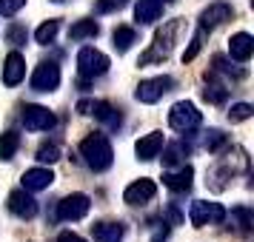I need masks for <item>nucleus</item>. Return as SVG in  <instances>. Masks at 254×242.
<instances>
[{
    "label": "nucleus",
    "instance_id": "f257e3e1",
    "mask_svg": "<svg viewBox=\"0 0 254 242\" xmlns=\"http://www.w3.org/2000/svg\"><path fill=\"white\" fill-rule=\"evenodd\" d=\"M80 157L86 160V165L92 171H106L115 162V151H112V143L103 134H89L80 143Z\"/></svg>",
    "mask_w": 254,
    "mask_h": 242
},
{
    "label": "nucleus",
    "instance_id": "f03ea898",
    "mask_svg": "<svg viewBox=\"0 0 254 242\" xmlns=\"http://www.w3.org/2000/svg\"><path fill=\"white\" fill-rule=\"evenodd\" d=\"M200 111L194 108V103H186V100H180V103L172 105V111H169V126L174 128V131H183V134H189V131H194L197 126H200Z\"/></svg>",
    "mask_w": 254,
    "mask_h": 242
},
{
    "label": "nucleus",
    "instance_id": "7ed1b4c3",
    "mask_svg": "<svg viewBox=\"0 0 254 242\" xmlns=\"http://www.w3.org/2000/svg\"><path fill=\"white\" fill-rule=\"evenodd\" d=\"M189 219L194 228H203V225H217L226 219V208L220 202H206V199H197L191 202V211H189Z\"/></svg>",
    "mask_w": 254,
    "mask_h": 242
},
{
    "label": "nucleus",
    "instance_id": "20e7f679",
    "mask_svg": "<svg viewBox=\"0 0 254 242\" xmlns=\"http://www.w3.org/2000/svg\"><path fill=\"white\" fill-rule=\"evenodd\" d=\"M109 57H106L103 51H97V48H80L77 51V71H80L83 77H100L109 71Z\"/></svg>",
    "mask_w": 254,
    "mask_h": 242
},
{
    "label": "nucleus",
    "instance_id": "39448f33",
    "mask_svg": "<svg viewBox=\"0 0 254 242\" xmlns=\"http://www.w3.org/2000/svg\"><path fill=\"white\" fill-rule=\"evenodd\" d=\"M172 89H174L172 77H151V80H143L137 89H134V97H137L140 103L151 105V103H157L163 94H169Z\"/></svg>",
    "mask_w": 254,
    "mask_h": 242
},
{
    "label": "nucleus",
    "instance_id": "423d86ee",
    "mask_svg": "<svg viewBox=\"0 0 254 242\" xmlns=\"http://www.w3.org/2000/svg\"><path fill=\"white\" fill-rule=\"evenodd\" d=\"M89 208H92V199L86 194H69L58 202V217L66 222H77L89 214Z\"/></svg>",
    "mask_w": 254,
    "mask_h": 242
},
{
    "label": "nucleus",
    "instance_id": "0eeeda50",
    "mask_svg": "<svg viewBox=\"0 0 254 242\" xmlns=\"http://www.w3.org/2000/svg\"><path fill=\"white\" fill-rule=\"evenodd\" d=\"M180 32V20H172V23H166L154 35V48H151L149 54L143 57V63H151V60H157V57H166L169 51H172V46H174V35Z\"/></svg>",
    "mask_w": 254,
    "mask_h": 242
},
{
    "label": "nucleus",
    "instance_id": "6e6552de",
    "mask_svg": "<svg viewBox=\"0 0 254 242\" xmlns=\"http://www.w3.org/2000/svg\"><path fill=\"white\" fill-rule=\"evenodd\" d=\"M58 86H60V66L58 63H40L35 74H32V89L46 94V92H55Z\"/></svg>",
    "mask_w": 254,
    "mask_h": 242
},
{
    "label": "nucleus",
    "instance_id": "1a4fd4ad",
    "mask_svg": "<svg viewBox=\"0 0 254 242\" xmlns=\"http://www.w3.org/2000/svg\"><path fill=\"white\" fill-rule=\"evenodd\" d=\"M77 111H80V114H94V120H100V123H103V126H109V128L120 126V111H117L112 103H106V100L80 103V105H77Z\"/></svg>",
    "mask_w": 254,
    "mask_h": 242
},
{
    "label": "nucleus",
    "instance_id": "9d476101",
    "mask_svg": "<svg viewBox=\"0 0 254 242\" xmlns=\"http://www.w3.org/2000/svg\"><path fill=\"white\" fill-rule=\"evenodd\" d=\"M55 123H58L55 114H52L49 108H43V105H26V108H23V126H26V131H49Z\"/></svg>",
    "mask_w": 254,
    "mask_h": 242
},
{
    "label": "nucleus",
    "instance_id": "9b49d317",
    "mask_svg": "<svg viewBox=\"0 0 254 242\" xmlns=\"http://www.w3.org/2000/svg\"><path fill=\"white\" fill-rule=\"evenodd\" d=\"M9 211H12L14 217H20V219H32V217L37 214L35 196L29 194L26 188H17V191H12V194H9Z\"/></svg>",
    "mask_w": 254,
    "mask_h": 242
},
{
    "label": "nucleus",
    "instance_id": "f8f14e48",
    "mask_svg": "<svg viewBox=\"0 0 254 242\" xmlns=\"http://www.w3.org/2000/svg\"><path fill=\"white\" fill-rule=\"evenodd\" d=\"M154 194H157V185L143 177V180L131 183L126 191H123V199H126L128 205H146V202H151V199H154Z\"/></svg>",
    "mask_w": 254,
    "mask_h": 242
},
{
    "label": "nucleus",
    "instance_id": "ddd939ff",
    "mask_svg": "<svg viewBox=\"0 0 254 242\" xmlns=\"http://www.w3.org/2000/svg\"><path fill=\"white\" fill-rule=\"evenodd\" d=\"M231 17H234V9H231L229 3H211L200 14V29H214V26L231 20Z\"/></svg>",
    "mask_w": 254,
    "mask_h": 242
},
{
    "label": "nucleus",
    "instance_id": "4468645a",
    "mask_svg": "<svg viewBox=\"0 0 254 242\" xmlns=\"http://www.w3.org/2000/svg\"><path fill=\"white\" fill-rule=\"evenodd\" d=\"M160 151H163V134L160 131H151L146 137H140L137 145H134V154H137V160H143V162L154 160Z\"/></svg>",
    "mask_w": 254,
    "mask_h": 242
},
{
    "label": "nucleus",
    "instance_id": "2eb2a0df",
    "mask_svg": "<svg viewBox=\"0 0 254 242\" xmlns=\"http://www.w3.org/2000/svg\"><path fill=\"white\" fill-rule=\"evenodd\" d=\"M229 54L231 60H237V63H249L254 54V40L252 35H246V32H240V35H234L229 40Z\"/></svg>",
    "mask_w": 254,
    "mask_h": 242
},
{
    "label": "nucleus",
    "instance_id": "dca6fc26",
    "mask_svg": "<svg viewBox=\"0 0 254 242\" xmlns=\"http://www.w3.org/2000/svg\"><path fill=\"white\" fill-rule=\"evenodd\" d=\"M23 77H26V60L17 51H12L6 57V63H3V83L6 86H17V83H23Z\"/></svg>",
    "mask_w": 254,
    "mask_h": 242
},
{
    "label": "nucleus",
    "instance_id": "f3484780",
    "mask_svg": "<svg viewBox=\"0 0 254 242\" xmlns=\"http://www.w3.org/2000/svg\"><path fill=\"white\" fill-rule=\"evenodd\" d=\"M191 177H194L191 165H180L177 171H166L163 174V185L172 188V191H189V188H191Z\"/></svg>",
    "mask_w": 254,
    "mask_h": 242
},
{
    "label": "nucleus",
    "instance_id": "a211bd4d",
    "mask_svg": "<svg viewBox=\"0 0 254 242\" xmlns=\"http://www.w3.org/2000/svg\"><path fill=\"white\" fill-rule=\"evenodd\" d=\"M20 183H23L26 191H43V188H49V185L55 183V174L49 171V168H29Z\"/></svg>",
    "mask_w": 254,
    "mask_h": 242
},
{
    "label": "nucleus",
    "instance_id": "6ab92c4d",
    "mask_svg": "<svg viewBox=\"0 0 254 242\" xmlns=\"http://www.w3.org/2000/svg\"><path fill=\"white\" fill-rule=\"evenodd\" d=\"M92 234L97 242H120L126 228L120 222H97V225H92Z\"/></svg>",
    "mask_w": 254,
    "mask_h": 242
},
{
    "label": "nucleus",
    "instance_id": "aec40b11",
    "mask_svg": "<svg viewBox=\"0 0 254 242\" xmlns=\"http://www.w3.org/2000/svg\"><path fill=\"white\" fill-rule=\"evenodd\" d=\"M160 14H163V0H137V6H134L137 23H154Z\"/></svg>",
    "mask_w": 254,
    "mask_h": 242
},
{
    "label": "nucleus",
    "instance_id": "412c9836",
    "mask_svg": "<svg viewBox=\"0 0 254 242\" xmlns=\"http://www.w3.org/2000/svg\"><path fill=\"white\" fill-rule=\"evenodd\" d=\"M97 35H100V26L94 23V20H77L69 29V40H92Z\"/></svg>",
    "mask_w": 254,
    "mask_h": 242
},
{
    "label": "nucleus",
    "instance_id": "4be33fe9",
    "mask_svg": "<svg viewBox=\"0 0 254 242\" xmlns=\"http://www.w3.org/2000/svg\"><path fill=\"white\" fill-rule=\"evenodd\" d=\"M112 40H115L117 54H123V51L131 48V43H137V35H134V29H128V26H117L115 35H112Z\"/></svg>",
    "mask_w": 254,
    "mask_h": 242
},
{
    "label": "nucleus",
    "instance_id": "5701e85b",
    "mask_svg": "<svg viewBox=\"0 0 254 242\" xmlns=\"http://www.w3.org/2000/svg\"><path fill=\"white\" fill-rule=\"evenodd\" d=\"M17 148H20V137L14 131H3V137H0V160H12L17 154Z\"/></svg>",
    "mask_w": 254,
    "mask_h": 242
},
{
    "label": "nucleus",
    "instance_id": "b1692460",
    "mask_svg": "<svg viewBox=\"0 0 254 242\" xmlns=\"http://www.w3.org/2000/svg\"><path fill=\"white\" fill-rule=\"evenodd\" d=\"M60 32V20H46V23H40L37 26V32H35V40L40 43V46H49L55 37H58Z\"/></svg>",
    "mask_w": 254,
    "mask_h": 242
},
{
    "label": "nucleus",
    "instance_id": "393cba45",
    "mask_svg": "<svg viewBox=\"0 0 254 242\" xmlns=\"http://www.w3.org/2000/svg\"><path fill=\"white\" fill-rule=\"evenodd\" d=\"M37 160L43 162V165L58 162L60 160V145H58V143H43V145L37 148Z\"/></svg>",
    "mask_w": 254,
    "mask_h": 242
},
{
    "label": "nucleus",
    "instance_id": "a878e982",
    "mask_svg": "<svg viewBox=\"0 0 254 242\" xmlns=\"http://www.w3.org/2000/svg\"><path fill=\"white\" fill-rule=\"evenodd\" d=\"M226 143H229V137H226L223 131H217V128L206 131V137H203V145H206L208 151H220V148H226Z\"/></svg>",
    "mask_w": 254,
    "mask_h": 242
},
{
    "label": "nucleus",
    "instance_id": "bb28decb",
    "mask_svg": "<svg viewBox=\"0 0 254 242\" xmlns=\"http://www.w3.org/2000/svg\"><path fill=\"white\" fill-rule=\"evenodd\" d=\"M252 114H254V108L249 103H237V105H231L229 120H231V123H243V120H249Z\"/></svg>",
    "mask_w": 254,
    "mask_h": 242
},
{
    "label": "nucleus",
    "instance_id": "cd10ccee",
    "mask_svg": "<svg viewBox=\"0 0 254 242\" xmlns=\"http://www.w3.org/2000/svg\"><path fill=\"white\" fill-rule=\"evenodd\" d=\"M23 6H26V0H0V14L12 17V14H17Z\"/></svg>",
    "mask_w": 254,
    "mask_h": 242
},
{
    "label": "nucleus",
    "instance_id": "c85d7f7f",
    "mask_svg": "<svg viewBox=\"0 0 254 242\" xmlns=\"http://www.w3.org/2000/svg\"><path fill=\"white\" fill-rule=\"evenodd\" d=\"M203 97H206L208 103H223V100H226V92H223L220 86H206V89H203Z\"/></svg>",
    "mask_w": 254,
    "mask_h": 242
},
{
    "label": "nucleus",
    "instance_id": "c756f323",
    "mask_svg": "<svg viewBox=\"0 0 254 242\" xmlns=\"http://www.w3.org/2000/svg\"><path fill=\"white\" fill-rule=\"evenodd\" d=\"M180 154H183V145H172V148H169L166 154H163V162H166V165H174V162H180V160H183Z\"/></svg>",
    "mask_w": 254,
    "mask_h": 242
},
{
    "label": "nucleus",
    "instance_id": "7c9ffc66",
    "mask_svg": "<svg viewBox=\"0 0 254 242\" xmlns=\"http://www.w3.org/2000/svg\"><path fill=\"white\" fill-rule=\"evenodd\" d=\"M6 37H9L12 43H26V29L23 26H12V29L6 32Z\"/></svg>",
    "mask_w": 254,
    "mask_h": 242
},
{
    "label": "nucleus",
    "instance_id": "2f4dec72",
    "mask_svg": "<svg viewBox=\"0 0 254 242\" xmlns=\"http://www.w3.org/2000/svg\"><path fill=\"white\" fill-rule=\"evenodd\" d=\"M120 3H123V0H97V9H100V12H112Z\"/></svg>",
    "mask_w": 254,
    "mask_h": 242
},
{
    "label": "nucleus",
    "instance_id": "473e14b6",
    "mask_svg": "<svg viewBox=\"0 0 254 242\" xmlns=\"http://www.w3.org/2000/svg\"><path fill=\"white\" fill-rule=\"evenodd\" d=\"M58 242H86L83 237H77V234H71V231H63L58 237Z\"/></svg>",
    "mask_w": 254,
    "mask_h": 242
},
{
    "label": "nucleus",
    "instance_id": "72a5a7b5",
    "mask_svg": "<svg viewBox=\"0 0 254 242\" xmlns=\"http://www.w3.org/2000/svg\"><path fill=\"white\" fill-rule=\"evenodd\" d=\"M52 3H66V0H52Z\"/></svg>",
    "mask_w": 254,
    "mask_h": 242
},
{
    "label": "nucleus",
    "instance_id": "f704fd0d",
    "mask_svg": "<svg viewBox=\"0 0 254 242\" xmlns=\"http://www.w3.org/2000/svg\"><path fill=\"white\" fill-rule=\"evenodd\" d=\"M166 3H172V0H166Z\"/></svg>",
    "mask_w": 254,
    "mask_h": 242
}]
</instances>
